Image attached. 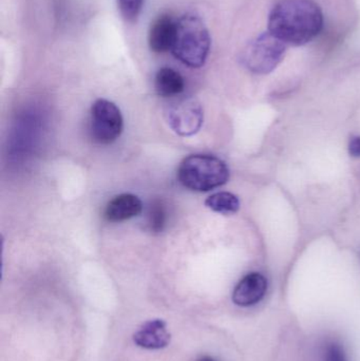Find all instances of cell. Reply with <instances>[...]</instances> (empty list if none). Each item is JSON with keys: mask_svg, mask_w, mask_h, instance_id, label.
I'll use <instances>...</instances> for the list:
<instances>
[{"mask_svg": "<svg viewBox=\"0 0 360 361\" xmlns=\"http://www.w3.org/2000/svg\"><path fill=\"white\" fill-rule=\"evenodd\" d=\"M123 129L124 120L118 106L108 99L95 101L90 112V133L93 141L109 145L120 137Z\"/></svg>", "mask_w": 360, "mask_h": 361, "instance_id": "5b68a950", "label": "cell"}, {"mask_svg": "<svg viewBox=\"0 0 360 361\" xmlns=\"http://www.w3.org/2000/svg\"><path fill=\"white\" fill-rule=\"evenodd\" d=\"M323 361H349L344 347L337 341H329L323 350Z\"/></svg>", "mask_w": 360, "mask_h": 361, "instance_id": "9a60e30c", "label": "cell"}, {"mask_svg": "<svg viewBox=\"0 0 360 361\" xmlns=\"http://www.w3.org/2000/svg\"><path fill=\"white\" fill-rule=\"evenodd\" d=\"M167 116L171 128L182 137L196 135L204 120L200 104L190 99L173 104Z\"/></svg>", "mask_w": 360, "mask_h": 361, "instance_id": "8992f818", "label": "cell"}, {"mask_svg": "<svg viewBox=\"0 0 360 361\" xmlns=\"http://www.w3.org/2000/svg\"><path fill=\"white\" fill-rule=\"evenodd\" d=\"M211 38L203 19L196 13L187 12L177 20L173 56L190 68H201L211 52Z\"/></svg>", "mask_w": 360, "mask_h": 361, "instance_id": "7a4b0ae2", "label": "cell"}, {"mask_svg": "<svg viewBox=\"0 0 360 361\" xmlns=\"http://www.w3.org/2000/svg\"><path fill=\"white\" fill-rule=\"evenodd\" d=\"M177 20L170 15H160L150 25L148 33V44L150 50L156 53H164L173 48L175 40Z\"/></svg>", "mask_w": 360, "mask_h": 361, "instance_id": "ba28073f", "label": "cell"}, {"mask_svg": "<svg viewBox=\"0 0 360 361\" xmlns=\"http://www.w3.org/2000/svg\"><path fill=\"white\" fill-rule=\"evenodd\" d=\"M268 280L260 273H249L242 278L232 293V301L241 307H254L266 297Z\"/></svg>", "mask_w": 360, "mask_h": 361, "instance_id": "52a82bcc", "label": "cell"}, {"mask_svg": "<svg viewBox=\"0 0 360 361\" xmlns=\"http://www.w3.org/2000/svg\"><path fill=\"white\" fill-rule=\"evenodd\" d=\"M323 27V11L314 0H280L268 17V32L285 44H308Z\"/></svg>", "mask_w": 360, "mask_h": 361, "instance_id": "6da1fadb", "label": "cell"}, {"mask_svg": "<svg viewBox=\"0 0 360 361\" xmlns=\"http://www.w3.org/2000/svg\"><path fill=\"white\" fill-rule=\"evenodd\" d=\"M144 0H118V10L125 20L135 23L143 10Z\"/></svg>", "mask_w": 360, "mask_h": 361, "instance_id": "5bb4252c", "label": "cell"}, {"mask_svg": "<svg viewBox=\"0 0 360 361\" xmlns=\"http://www.w3.org/2000/svg\"><path fill=\"white\" fill-rule=\"evenodd\" d=\"M154 87L160 97H173L183 92L185 82L179 72L171 68L164 67L156 72Z\"/></svg>", "mask_w": 360, "mask_h": 361, "instance_id": "8fae6325", "label": "cell"}, {"mask_svg": "<svg viewBox=\"0 0 360 361\" xmlns=\"http://www.w3.org/2000/svg\"><path fill=\"white\" fill-rule=\"evenodd\" d=\"M285 46V42L270 32L260 34L243 49L241 63L253 73H271L283 61Z\"/></svg>", "mask_w": 360, "mask_h": 361, "instance_id": "277c9868", "label": "cell"}, {"mask_svg": "<svg viewBox=\"0 0 360 361\" xmlns=\"http://www.w3.org/2000/svg\"><path fill=\"white\" fill-rule=\"evenodd\" d=\"M178 180L190 190L205 192L226 184L230 180V169L217 157L192 154L180 164Z\"/></svg>", "mask_w": 360, "mask_h": 361, "instance_id": "3957f363", "label": "cell"}, {"mask_svg": "<svg viewBox=\"0 0 360 361\" xmlns=\"http://www.w3.org/2000/svg\"><path fill=\"white\" fill-rule=\"evenodd\" d=\"M349 154L354 158H360V137H355L349 143Z\"/></svg>", "mask_w": 360, "mask_h": 361, "instance_id": "2e32d148", "label": "cell"}, {"mask_svg": "<svg viewBox=\"0 0 360 361\" xmlns=\"http://www.w3.org/2000/svg\"><path fill=\"white\" fill-rule=\"evenodd\" d=\"M133 341L139 348L147 350H160L170 343V334L163 320L154 319L146 322L133 335Z\"/></svg>", "mask_w": 360, "mask_h": 361, "instance_id": "9c48e42d", "label": "cell"}, {"mask_svg": "<svg viewBox=\"0 0 360 361\" xmlns=\"http://www.w3.org/2000/svg\"><path fill=\"white\" fill-rule=\"evenodd\" d=\"M205 205L213 212L228 216L238 212L240 208V201L234 193L221 191L207 197Z\"/></svg>", "mask_w": 360, "mask_h": 361, "instance_id": "7c38bea8", "label": "cell"}, {"mask_svg": "<svg viewBox=\"0 0 360 361\" xmlns=\"http://www.w3.org/2000/svg\"><path fill=\"white\" fill-rule=\"evenodd\" d=\"M197 361H217L213 360L211 356H202V357L199 358Z\"/></svg>", "mask_w": 360, "mask_h": 361, "instance_id": "e0dca14e", "label": "cell"}, {"mask_svg": "<svg viewBox=\"0 0 360 361\" xmlns=\"http://www.w3.org/2000/svg\"><path fill=\"white\" fill-rule=\"evenodd\" d=\"M166 209L162 202L154 201L148 212L147 223L150 231L154 233H162L166 225Z\"/></svg>", "mask_w": 360, "mask_h": 361, "instance_id": "4fadbf2b", "label": "cell"}, {"mask_svg": "<svg viewBox=\"0 0 360 361\" xmlns=\"http://www.w3.org/2000/svg\"><path fill=\"white\" fill-rule=\"evenodd\" d=\"M143 210V204L137 195L123 193L116 195L106 206L104 216L109 222H123L139 216Z\"/></svg>", "mask_w": 360, "mask_h": 361, "instance_id": "30bf717a", "label": "cell"}]
</instances>
